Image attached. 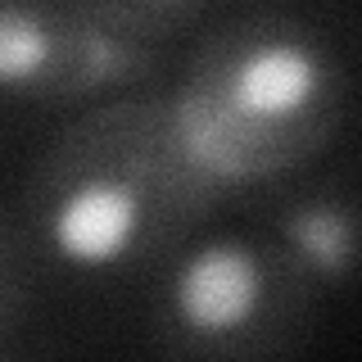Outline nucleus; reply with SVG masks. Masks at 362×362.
<instances>
[{"label":"nucleus","instance_id":"nucleus-2","mask_svg":"<svg viewBox=\"0 0 362 362\" xmlns=\"http://www.w3.org/2000/svg\"><path fill=\"white\" fill-rule=\"evenodd\" d=\"M173 127L226 199L326 163L354 113V68L322 23L263 5L204 23L168 82Z\"/></svg>","mask_w":362,"mask_h":362},{"label":"nucleus","instance_id":"nucleus-6","mask_svg":"<svg viewBox=\"0 0 362 362\" xmlns=\"http://www.w3.org/2000/svg\"><path fill=\"white\" fill-rule=\"evenodd\" d=\"M82 5L118 37L158 50H173L177 41L195 37L213 14V0H82Z\"/></svg>","mask_w":362,"mask_h":362},{"label":"nucleus","instance_id":"nucleus-4","mask_svg":"<svg viewBox=\"0 0 362 362\" xmlns=\"http://www.w3.org/2000/svg\"><path fill=\"white\" fill-rule=\"evenodd\" d=\"M173 50L105 28L82 0H0V100L5 113H77L100 100L173 82Z\"/></svg>","mask_w":362,"mask_h":362},{"label":"nucleus","instance_id":"nucleus-1","mask_svg":"<svg viewBox=\"0 0 362 362\" xmlns=\"http://www.w3.org/2000/svg\"><path fill=\"white\" fill-rule=\"evenodd\" d=\"M231 204L173 127L168 86L68 113L0 199L45 294L145 290Z\"/></svg>","mask_w":362,"mask_h":362},{"label":"nucleus","instance_id":"nucleus-3","mask_svg":"<svg viewBox=\"0 0 362 362\" xmlns=\"http://www.w3.org/2000/svg\"><path fill=\"white\" fill-rule=\"evenodd\" d=\"M322 303L263 222H209L145 286V349L168 362L294 358L308 349Z\"/></svg>","mask_w":362,"mask_h":362},{"label":"nucleus","instance_id":"nucleus-5","mask_svg":"<svg viewBox=\"0 0 362 362\" xmlns=\"http://www.w3.org/2000/svg\"><path fill=\"white\" fill-rule=\"evenodd\" d=\"M263 222L322 299L349 294L362 281V177L339 168H303L263 195H254Z\"/></svg>","mask_w":362,"mask_h":362}]
</instances>
